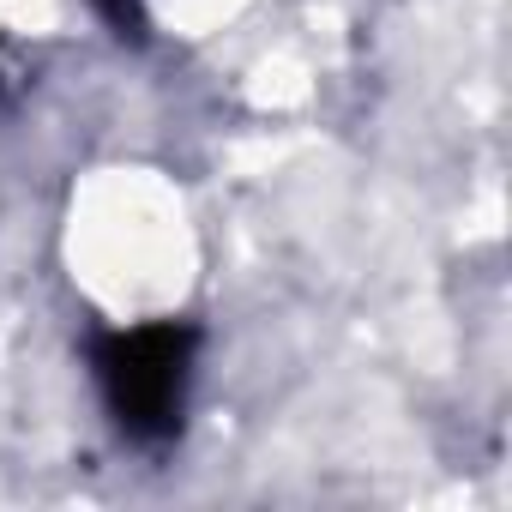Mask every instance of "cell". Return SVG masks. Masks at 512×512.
Listing matches in <instances>:
<instances>
[{
  "label": "cell",
  "instance_id": "obj_1",
  "mask_svg": "<svg viewBox=\"0 0 512 512\" xmlns=\"http://www.w3.org/2000/svg\"><path fill=\"white\" fill-rule=\"evenodd\" d=\"M193 350H199V326H187V320H145V326L97 332L91 368H97L103 404L127 440L163 446L169 434H181Z\"/></svg>",
  "mask_w": 512,
  "mask_h": 512
},
{
  "label": "cell",
  "instance_id": "obj_2",
  "mask_svg": "<svg viewBox=\"0 0 512 512\" xmlns=\"http://www.w3.org/2000/svg\"><path fill=\"white\" fill-rule=\"evenodd\" d=\"M91 7L115 25V37H127V43L145 37V0H91Z\"/></svg>",
  "mask_w": 512,
  "mask_h": 512
}]
</instances>
